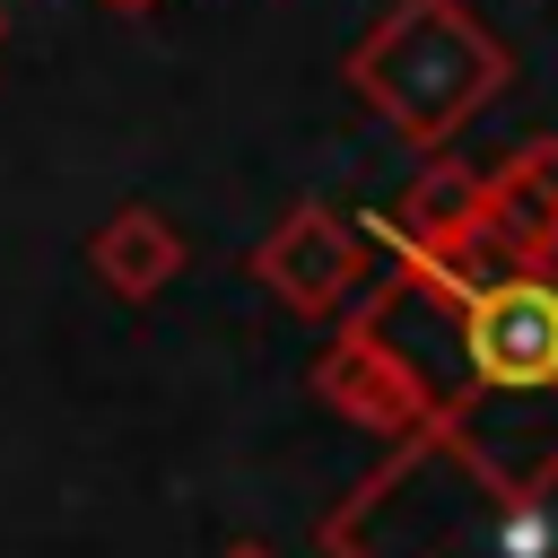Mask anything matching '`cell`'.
I'll list each match as a JSON object with an SVG mask.
<instances>
[{
	"label": "cell",
	"instance_id": "obj_5",
	"mask_svg": "<svg viewBox=\"0 0 558 558\" xmlns=\"http://www.w3.org/2000/svg\"><path fill=\"white\" fill-rule=\"evenodd\" d=\"M314 392H323V410H340L349 427H375V436H410L436 410L418 357H401V340H384L366 314H340L331 349L314 357Z\"/></svg>",
	"mask_w": 558,
	"mask_h": 558
},
{
	"label": "cell",
	"instance_id": "obj_1",
	"mask_svg": "<svg viewBox=\"0 0 558 558\" xmlns=\"http://www.w3.org/2000/svg\"><path fill=\"white\" fill-rule=\"evenodd\" d=\"M331 558H558V392H453L323 523Z\"/></svg>",
	"mask_w": 558,
	"mask_h": 558
},
{
	"label": "cell",
	"instance_id": "obj_10",
	"mask_svg": "<svg viewBox=\"0 0 558 558\" xmlns=\"http://www.w3.org/2000/svg\"><path fill=\"white\" fill-rule=\"evenodd\" d=\"M0 26H9V9H0Z\"/></svg>",
	"mask_w": 558,
	"mask_h": 558
},
{
	"label": "cell",
	"instance_id": "obj_7",
	"mask_svg": "<svg viewBox=\"0 0 558 558\" xmlns=\"http://www.w3.org/2000/svg\"><path fill=\"white\" fill-rule=\"evenodd\" d=\"M87 262H96V279H105L113 296L148 305V296H157V288H174V270H183V235H174L148 201H122V209L96 227Z\"/></svg>",
	"mask_w": 558,
	"mask_h": 558
},
{
	"label": "cell",
	"instance_id": "obj_3",
	"mask_svg": "<svg viewBox=\"0 0 558 558\" xmlns=\"http://www.w3.org/2000/svg\"><path fill=\"white\" fill-rule=\"evenodd\" d=\"M453 349L471 357V384L488 392H558V270L497 262L462 296Z\"/></svg>",
	"mask_w": 558,
	"mask_h": 558
},
{
	"label": "cell",
	"instance_id": "obj_4",
	"mask_svg": "<svg viewBox=\"0 0 558 558\" xmlns=\"http://www.w3.org/2000/svg\"><path fill=\"white\" fill-rule=\"evenodd\" d=\"M253 279H262L288 314L340 323V314H357V288H366V235H357L340 209L305 201V209H288V218L270 227V244L253 253Z\"/></svg>",
	"mask_w": 558,
	"mask_h": 558
},
{
	"label": "cell",
	"instance_id": "obj_6",
	"mask_svg": "<svg viewBox=\"0 0 558 558\" xmlns=\"http://www.w3.org/2000/svg\"><path fill=\"white\" fill-rule=\"evenodd\" d=\"M488 253L497 262H558V140H523L488 174Z\"/></svg>",
	"mask_w": 558,
	"mask_h": 558
},
{
	"label": "cell",
	"instance_id": "obj_11",
	"mask_svg": "<svg viewBox=\"0 0 558 558\" xmlns=\"http://www.w3.org/2000/svg\"><path fill=\"white\" fill-rule=\"evenodd\" d=\"M541 270H558V262H541Z\"/></svg>",
	"mask_w": 558,
	"mask_h": 558
},
{
	"label": "cell",
	"instance_id": "obj_2",
	"mask_svg": "<svg viewBox=\"0 0 558 558\" xmlns=\"http://www.w3.org/2000/svg\"><path fill=\"white\" fill-rule=\"evenodd\" d=\"M349 87L410 148H453V131L506 87V44L471 17V0H392L349 52Z\"/></svg>",
	"mask_w": 558,
	"mask_h": 558
},
{
	"label": "cell",
	"instance_id": "obj_8",
	"mask_svg": "<svg viewBox=\"0 0 558 558\" xmlns=\"http://www.w3.org/2000/svg\"><path fill=\"white\" fill-rule=\"evenodd\" d=\"M227 558H270V549H262V541H235V549H227Z\"/></svg>",
	"mask_w": 558,
	"mask_h": 558
},
{
	"label": "cell",
	"instance_id": "obj_9",
	"mask_svg": "<svg viewBox=\"0 0 558 558\" xmlns=\"http://www.w3.org/2000/svg\"><path fill=\"white\" fill-rule=\"evenodd\" d=\"M105 9H157V0H105Z\"/></svg>",
	"mask_w": 558,
	"mask_h": 558
}]
</instances>
